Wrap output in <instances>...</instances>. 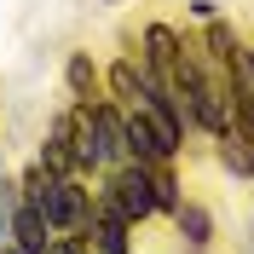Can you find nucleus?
<instances>
[{
	"instance_id": "1",
	"label": "nucleus",
	"mask_w": 254,
	"mask_h": 254,
	"mask_svg": "<svg viewBox=\"0 0 254 254\" xmlns=\"http://www.w3.org/2000/svg\"><path fill=\"white\" fill-rule=\"evenodd\" d=\"M17 196H29V202L47 214L52 231H81V225H87V214H93V196H87V185H81L75 174H47V168H29Z\"/></svg>"
},
{
	"instance_id": "2",
	"label": "nucleus",
	"mask_w": 254,
	"mask_h": 254,
	"mask_svg": "<svg viewBox=\"0 0 254 254\" xmlns=\"http://www.w3.org/2000/svg\"><path fill=\"white\" fill-rule=\"evenodd\" d=\"M104 202L122 214L127 225H139L156 214V185H150V162H122V168H110V179H104Z\"/></svg>"
},
{
	"instance_id": "3",
	"label": "nucleus",
	"mask_w": 254,
	"mask_h": 254,
	"mask_svg": "<svg viewBox=\"0 0 254 254\" xmlns=\"http://www.w3.org/2000/svg\"><path fill=\"white\" fill-rule=\"evenodd\" d=\"M81 243H87L93 254H133V243H127V220L104 202V196L93 202V214H87V225H81Z\"/></svg>"
},
{
	"instance_id": "4",
	"label": "nucleus",
	"mask_w": 254,
	"mask_h": 254,
	"mask_svg": "<svg viewBox=\"0 0 254 254\" xmlns=\"http://www.w3.org/2000/svg\"><path fill=\"white\" fill-rule=\"evenodd\" d=\"M179 58H185L179 35L168 29V23H150V29H144V64H150L162 81H174V87H179Z\"/></svg>"
},
{
	"instance_id": "5",
	"label": "nucleus",
	"mask_w": 254,
	"mask_h": 254,
	"mask_svg": "<svg viewBox=\"0 0 254 254\" xmlns=\"http://www.w3.org/2000/svg\"><path fill=\"white\" fill-rule=\"evenodd\" d=\"M47 231H52V225H47V214H41L29 196H17V202H12V243H17L23 254H47V249H52V237H47Z\"/></svg>"
},
{
	"instance_id": "6",
	"label": "nucleus",
	"mask_w": 254,
	"mask_h": 254,
	"mask_svg": "<svg viewBox=\"0 0 254 254\" xmlns=\"http://www.w3.org/2000/svg\"><path fill=\"white\" fill-rule=\"evenodd\" d=\"M41 168L47 174H81L75 162V116H58L47 133V144H41Z\"/></svg>"
},
{
	"instance_id": "7",
	"label": "nucleus",
	"mask_w": 254,
	"mask_h": 254,
	"mask_svg": "<svg viewBox=\"0 0 254 254\" xmlns=\"http://www.w3.org/2000/svg\"><path fill=\"white\" fill-rule=\"evenodd\" d=\"M93 116H98V133H104V162H110V168L133 162V150H127V122L110 110V104H98V98H93Z\"/></svg>"
},
{
	"instance_id": "8",
	"label": "nucleus",
	"mask_w": 254,
	"mask_h": 254,
	"mask_svg": "<svg viewBox=\"0 0 254 254\" xmlns=\"http://www.w3.org/2000/svg\"><path fill=\"white\" fill-rule=\"evenodd\" d=\"M110 87H116V98L139 104V93H144V58H122V64L110 69Z\"/></svg>"
},
{
	"instance_id": "9",
	"label": "nucleus",
	"mask_w": 254,
	"mask_h": 254,
	"mask_svg": "<svg viewBox=\"0 0 254 254\" xmlns=\"http://www.w3.org/2000/svg\"><path fill=\"white\" fill-rule=\"evenodd\" d=\"M127 150H133V162H162V150H156V133H150V122H144L139 110L127 116Z\"/></svg>"
},
{
	"instance_id": "10",
	"label": "nucleus",
	"mask_w": 254,
	"mask_h": 254,
	"mask_svg": "<svg viewBox=\"0 0 254 254\" xmlns=\"http://www.w3.org/2000/svg\"><path fill=\"white\" fill-rule=\"evenodd\" d=\"M174 220H179V237H185L190 249H202V243H208V214H202L196 202H179Z\"/></svg>"
},
{
	"instance_id": "11",
	"label": "nucleus",
	"mask_w": 254,
	"mask_h": 254,
	"mask_svg": "<svg viewBox=\"0 0 254 254\" xmlns=\"http://www.w3.org/2000/svg\"><path fill=\"white\" fill-rule=\"evenodd\" d=\"M69 93H75V104H81V98H98V69H93L87 52L69 58Z\"/></svg>"
},
{
	"instance_id": "12",
	"label": "nucleus",
	"mask_w": 254,
	"mask_h": 254,
	"mask_svg": "<svg viewBox=\"0 0 254 254\" xmlns=\"http://www.w3.org/2000/svg\"><path fill=\"white\" fill-rule=\"evenodd\" d=\"M150 185H156V208L174 214V208H179V179L168 174V162H150Z\"/></svg>"
},
{
	"instance_id": "13",
	"label": "nucleus",
	"mask_w": 254,
	"mask_h": 254,
	"mask_svg": "<svg viewBox=\"0 0 254 254\" xmlns=\"http://www.w3.org/2000/svg\"><path fill=\"white\" fill-rule=\"evenodd\" d=\"M110 6H122V0H110Z\"/></svg>"
}]
</instances>
